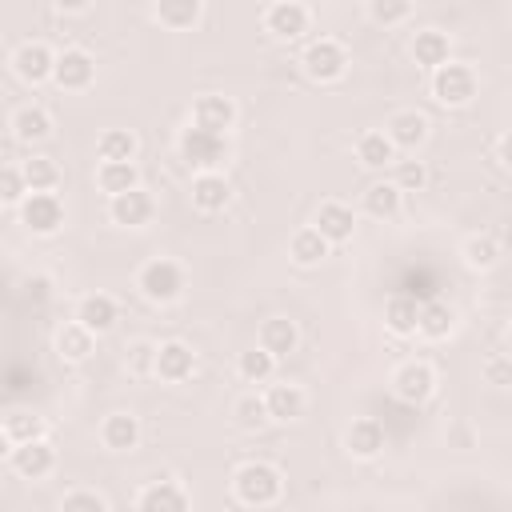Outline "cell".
I'll list each match as a JSON object with an SVG mask.
<instances>
[{
	"label": "cell",
	"mask_w": 512,
	"mask_h": 512,
	"mask_svg": "<svg viewBox=\"0 0 512 512\" xmlns=\"http://www.w3.org/2000/svg\"><path fill=\"white\" fill-rule=\"evenodd\" d=\"M368 16L384 28H396L412 16V0H368Z\"/></svg>",
	"instance_id": "40"
},
{
	"label": "cell",
	"mask_w": 512,
	"mask_h": 512,
	"mask_svg": "<svg viewBox=\"0 0 512 512\" xmlns=\"http://www.w3.org/2000/svg\"><path fill=\"white\" fill-rule=\"evenodd\" d=\"M328 240L308 224V228H300V232H292V240H288V256L300 264V268H316L324 256H328Z\"/></svg>",
	"instance_id": "30"
},
{
	"label": "cell",
	"mask_w": 512,
	"mask_h": 512,
	"mask_svg": "<svg viewBox=\"0 0 512 512\" xmlns=\"http://www.w3.org/2000/svg\"><path fill=\"white\" fill-rule=\"evenodd\" d=\"M236 372H240V380H248V384H264V380H272V372H276V356L264 352L260 344H252V348H244V352L236 356Z\"/></svg>",
	"instance_id": "34"
},
{
	"label": "cell",
	"mask_w": 512,
	"mask_h": 512,
	"mask_svg": "<svg viewBox=\"0 0 512 512\" xmlns=\"http://www.w3.org/2000/svg\"><path fill=\"white\" fill-rule=\"evenodd\" d=\"M496 168H508V132L496 136Z\"/></svg>",
	"instance_id": "46"
},
{
	"label": "cell",
	"mask_w": 512,
	"mask_h": 512,
	"mask_svg": "<svg viewBox=\"0 0 512 512\" xmlns=\"http://www.w3.org/2000/svg\"><path fill=\"white\" fill-rule=\"evenodd\" d=\"M476 88H480V80H476V68H472V64H452V60H444V64L432 68V100L444 104V108H464V104H472V100H476Z\"/></svg>",
	"instance_id": "3"
},
{
	"label": "cell",
	"mask_w": 512,
	"mask_h": 512,
	"mask_svg": "<svg viewBox=\"0 0 512 512\" xmlns=\"http://www.w3.org/2000/svg\"><path fill=\"white\" fill-rule=\"evenodd\" d=\"M312 228H316L328 244H344V240H352V232H356V212H352L348 204H340V200H324V204L316 208Z\"/></svg>",
	"instance_id": "15"
},
{
	"label": "cell",
	"mask_w": 512,
	"mask_h": 512,
	"mask_svg": "<svg viewBox=\"0 0 512 512\" xmlns=\"http://www.w3.org/2000/svg\"><path fill=\"white\" fill-rule=\"evenodd\" d=\"M52 60H56V52H52L48 44L28 40V44H20V48L12 52V72H16L24 84H44V80H52Z\"/></svg>",
	"instance_id": "12"
},
{
	"label": "cell",
	"mask_w": 512,
	"mask_h": 512,
	"mask_svg": "<svg viewBox=\"0 0 512 512\" xmlns=\"http://www.w3.org/2000/svg\"><path fill=\"white\" fill-rule=\"evenodd\" d=\"M416 312H420V304L412 296H392L384 304V328L392 336H416Z\"/></svg>",
	"instance_id": "33"
},
{
	"label": "cell",
	"mask_w": 512,
	"mask_h": 512,
	"mask_svg": "<svg viewBox=\"0 0 512 512\" xmlns=\"http://www.w3.org/2000/svg\"><path fill=\"white\" fill-rule=\"evenodd\" d=\"M52 80H56V88H64V92H84V88H92V80H96V60H92L84 48H64V52H56V60H52Z\"/></svg>",
	"instance_id": "7"
},
{
	"label": "cell",
	"mask_w": 512,
	"mask_h": 512,
	"mask_svg": "<svg viewBox=\"0 0 512 512\" xmlns=\"http://www.w3.org/2000/svg\"><path fill=\"white\" fill-rule=\"evenodd\" d=\"M356 160L364 168H388L396 160V144L384 132H360L356 136Z\"/></svg>",
	"instance_id": "31"
},
{
	"label": "cell",
	"mask_w": 512,
	"mask_h": 512,
	"mask_svg": "<svg viewBox=\"0 0 512 512\" xmlns=\"http://www.w3.org/2000/svg\"><path fill=\"white\" fill-rule=\"evenodd\" d=\"M448 56H452V40H448V32H440V28H424V32L412 36V60H416L420 68H436V64H444Z\"/></svg>",
	"instance_id": "26"
},
{
	"label": "cell",
	"mask_w": 512,
	"mask_h": 512,
	"mask_svg": "<svg viewBox=\"0 0 512 512\" xmlns=\"http://www.w3.org/2000/svg\"><path fill=\"white\" fill-rule=\"evenodd\" d=\"M232 492H236V500L248 504V508H268V504H276L280 492H284L280 468H272V464H264V460H248V464H240V468L232 472Z\"/></svg>",
	"instance_id": "1"
},
{
	"label": "cell",
	"mask_w": 512,
	"mask_h": 512,
	"mask_svg": "<svg viewBox=\"0 0 512 512\" xmlns=\"http://www.w3.org/2000/svg\"><path fill=\"white\" fill-rule=\"evenodd\" d=\"M496 260H500V244H496V236L476 232V236L464 240V264H468L472 272H488V268H496Z\"/></svg>",
	"instance_id": "35"
},
{
	"label": "cell",
	"mask_w": 512,
	"mask_h": 512,
	"mask_svg": "<svg viewBox=\"0 0 512 512\" xmlns=\"http://www.w3.org/2000/svg\"><path fill=\"white\" fill-rule=\"evenodd\" d=\"M8 460H12V468H16L20 480H44L56 468V448L44 436H36V440L12 444V456Z\"/></svg>",
	"instance_id": "10"
},
{
	"label": "cell",
	"mask_w": 512,
	"mask_h": 512,
	"mask_svg": "<svg viewBox=\"0 0 512 512\" xmlns=\"http://www.w3.org/2000/svg\"><path fill=\"white\" fill-rule=\"evenodd\" d=\"M152 360H156V344L136 340V344L128 348V368H132V372H152Z\"/></svg>",
	"instance_id": "44"
},
{
	"label": "cell",
	"mask_w": 512,
	"mask_h": 512,
	"mask_svg": "<svg viewBox=\"0 0 512 512\" xmlns=\"http://www.w3.org/2000/svg\"><path fill=\"white\" fill-rule=\"evenodd\" d=\"M0 428L8 432V440H12V444H24V440L44 436V416H36V412H28V408H16V412H8V416H4V424H0Z\"/></svg>",
	"instance_id": "38"
},
{
	"label": "cell",
	"mask_w": 512,
	"mask_h": 512,
	"mask_svg": "<svg viewBox=\"0 0 512 512\" xmlns=\"http://www.w3.org/2000/svg\"><path fill=\"white\" fill-rule=\"evenodd\" d=\"M60 508L64 512H108V496H100L92 488H76V492H68L60 500Z\"/></svg>",
	"instance_id": "41"
},
{
	"label": "cell",
	"mask_w": 512,
	"mask_h": 512,
	"mask_svg": "<svg viewBox=\"0 0 512 512\" xmlns=\"http://www.w3.org/2000/svg\"><path fill=\"white\" fill-rule=\"evenodd\" d=\"M100 444L108 452H132L140 444V420L132 412H112L100 424Z\"/></svg>",
	"instance_id": "22"
},
{
	"label": "cell",
	"mask_w": 512,
	"mask_h": 512,
	"mask_svg": "<svg viewBox=\"0 0 512 512\" xmlns=\"http://www.w3.org/2000/svg\"><path fill=\"white\" fill-rule=\"evenodd\" d=\"M432 388H436V372L424 360H408V364H400L392 372V392L404 404H424L432 396Z\"/></svg>",
	"instance_id": "9"
},
{
	"label": "cell",
	"mask_w": 512,
	"mask_h": 512,
	"mask_svg": "<svg viewBox=\"0 0 512 512\" xmlns=\"http://www.w3.org/2000/svg\"><path fill=\"white\" fill-rule=\"evenodd\" d=\"M264 408H268V420H280V424L300 420V416H304V392H300V384H288V380L268 384Z\"/></svg>",
	"instance_id": "20"
},
{
	"label": "cell",
	"mask_w": 512,
	"mask_h": 512,
	"mask_svg": "<svg viewBox=\"0 0 512 512\" xmlns=\"http://www.w3.org/2000/svg\"><path fill=\"white\" fill-rule=\"evenodd\" d=\"M52 4H56L60 12H84V8L92 4V0H52Z\"/></svg>",
	"instance_id": "47"
},
{
	"label": "cell",
	"mask_w": 512,
	"mask_h": 512,
	"mask_svg": "<svg viewBox=\"0 0 512 512\" xmlns=\"http://www.w3.org/2000/svg\"><path fill=\"white\" fill-rule=\"evenodd\" d=\"M384 424L376 420V416H356L352 424H348V432H344V448L356 456V460H372V456H380L384 452Z\"/></svg>",
	"instance_id": "16"
},
{
	"label": "cell",
	"mask_w": 512,
	"mask_h": 512,
	"mask_svg": "<svg viewBox=\"0 0 512 512\" xmlns=\"http://www.w3.org/2000/svg\"><path fill=\"white\" fill-rule=\"evenodd\" d=\"M24 192H28V184H24L20 168L0 164V204H20V200H24Z\"/></svg>",
	"instance_id": "43"
},
{
	"label": "cell",
	"mask_w": 512,
	"mask_h": 512,
	"mask_svg": "<svg viewBox=\"0 0 512 512\" xmlns=\"http://www.w3.org/2000/svg\"><path fill=\"white\" fill-rule=\"evenodd\" d=\"M92 348H96V332H88L80 320H72V324H64V328L56 332V356L68 360V364L88 360Z\"/></svg>",
	"instance_id": "25"
},
{
	"label": "cell",
	"mask_w": 512,
	"mask_h": 512,
	"mask_svg": "<svg viewBox=\"0 0 512 512\" xmlns=\"http://www.w3.org/2000/svg\"><path fill=\"white\" fill-rule=\"evenodd\" d=\"M232 416H236V424H240L244 432H260V428L268 424L264 396H240V400H236V408H232Z\"/></svg>",
	"instance_id": "39"
},
{
	"label": "cell",
	"mask_w": 512,
	"mask_h": 512,
	"mask_svg": "<svg viewBox=\"0 0 512 512\" xmlns=\"http://www.w3.org/2000/svg\"><path fill=\"white\" fill-rule=\"evenodd\" d=\"M264 28L276 36V40H296L308 32V8L300 0H276L268 4L264 12Z\"/></svg>",
	"instance_id": "13"
},
{
	"label": "cell",
	"mask_w": 512,
	"mask_h": 512,
	"mask_svg": "<svg viewBox=\"0 0 512 512\" xmlns=\"http://www.w3.org/2000/svg\"><path fill=\"white\" fill-rule=\"evenodd\" d=\"M96 156L100 160H132L136 156V132L128 128H104L96 140Z\"/></svg>",
	"instance_id": "36"
},
{
	"label": "cell",
	"mask_w": 512,
	"mask_h": 512,
	"mask_svg": "<svg viewBox=\"0 0 512 512\" xmlns=\"http://www.w3.org/2000/svg\"><path fill=\"white\" fill-rule=\"evenodd\" d=\"M484 376H488V384H496V388H504V384L512 380V368H508V356H496V360H488V364H484Z\"/></svg>",
	"instance_id": "45"
},
{
	"label": "cell",
	"mask_w": 512,
	"mask_h": 512,
	"mask_svg": "<svg viewBox=\"0 0 512 512\" xmlns=\"http://www.w3.org/2000/svg\"><path fill=\"white\" fill-rule=\"evenodd\" d=\"M384 136H388L396 148L416 152V148L428 140V116H424V112H416V108H400V112H392V116H388Z\"/></svg>",
	"instance_id": "14"
},
{
	"label": "cell",
	"mask_w": 512,
	"mask_h": 512,
	"mask_svg": "<svg viewBox=\"0 0 512 512\" xmlns=\"http://www.w3.org/2000/svg\"><path fill=\"white\" fill-rule=\"evenodd\" d=\"M12 136L20 144H40L52 136V116L40 108V104H24L12 112Z\"/></svg>",
	"instance_id": "24"
},
{
	"label": "cell",
	"mask_w": 512,
	"mask_h": 512,
	"mask_svg": "<svg viewBox=\"0 0 512 512\" xmlns=\"http://www.w3.org/2000/svg\"><path fill=\"white\" fill-rule=\"evenodd\" d=\"M364 212H368L372 220H392V216H400V188H396V184H372V188L364 192Z\"/></svg>",
	"instance_id": "37"
},
{
	"label": "cell",
	"mask_w": 512,
	"mask_h": 512,
	"mask_svg": "<svg viewBox=\"0 0 512 512\" xmlns=\"http://www.w3.org/2000/svg\"><path fill=\"white\" fill-rule=\"evenodd\" d=\"M452 328H456V312H452L444 300L420 304V312H416V332H420L424 340H444Z\"/></svg>",
	"instance_id": "27"
},
{
	"label": "cell",
	"mask_w": 512,
	"mask_h": 512,
	"mask_svg": "<svg viewBox=\"0 0 512 512\" xmlns=\"http://www.w3.org/2000/svg\"><path fill=\"white\" fill-rule=\"evenodd\" d=\"M396 164V188L400 192H416V188H424V180H428V172H424V164L420 160H392Z\"/></svg>",
	"instance_id": "42"
},
{
	"label": "cell",
	"mask_w": 512,
	"mask_h": 512,
	"mask_svg": "<svg viewBox=\"0 0 512 512\" xmlns=\"http://www.w3.org/2000/svg\"><path fill=\"white\" fill-rule=\"evenodd\" d=\"M108 216H112V224H120V228H144L152 216H156V200H152V192L148 188H128V192H116L112 196V204H108Z\"/></svg>",
	"instance_id": "8"
},
{
	"label": "cell",
	"mask_w": 512,
	"mask_h": 512,
	"mask_svg": "<svg viewBox=\"0 0 512 512\" xmlns=\"http://www.w3.org/2000/svg\"><path fill=\"white\" fill-rule=\"evenodd\" d=\"M176 148H180V160L196 172H220L228 164V152H232L224 132H208V128H196V124H188L180 132Z\"/></svg>",
	"instance_id": "2"
},
{
	"label": "cell",
	"mask_w": 512,
	"mask_h": 512,
	"mask_svg": "<svg viewBox=\"0 0 512 512\" xmlns=\"http://www.w3.org/2000/svg\"><path fill=\"white\" fill-rule=\"evenodd\" d=\"M232 200V188L224 180V172H196L192 176V204L200 212H224Z\"/></svg>",
	"instance_id": "21"
},
{
	"label": "cell",
	"mask_w": 512,
	"mask_h": 512,
	"mask_svg": "<svg viewBox=\"0 0 512 512\" xmlns=\"http://www.w3.org/2000/svg\"><path fill=\"white\" fill-rule=\"evenodd\" d=\"M20 224L32 236H52L64 228V204L56 192H24L20 200Z\"/></svg>",
	"instance_id": "6"
},
{
	"label": "cell",
	"mask_w": 512,
	"mask_h": 512,
	"mask_svg": "<svg viewBox=\"0 0 512 512\" xmlns=\"http://www.w3.org/2000/svg\"><path fill=\"white\" fill-rule=\"evenodd\" d=\"M76 320H80L88 332L104 336V332L120 320V308H116V300H112L108 292H88V296H80V304H76Z\"/></svg>",
	"instance_id": "19"
},
{
	"label": "cell",
	"mask_w": 512,
	"mask_h": 512,
	"mask_svg": "<svg viewBox=\"0 0 512 512\" xmlns=\"http://www.w3.org/2000/svg\"><path fill=\"white\" fill-rule=\"evenodd\" d=\"M136 288L152 304H172L184 292V268L176 260H168V256H156L136 272Z\"/></svg>",
	"instance_id": "4"
},
{
	"label": "cell",
	"mask_w": 512,
	"mask_h": 512,
	"mask_svg": "<svg viewBox=\"0 0 512 512\" xmlns=\"http://www.w3.org/2000/svg\"><path fill=\"white\" fill-rule=\"evenodd\" d=\"M152 372L168 384H180L196 372V352L184 344V340H164L156 344V360H152Z\"/></svg>",
	"instance_id": "11"
},
{
	"label": "cell",
	"mask_w": 512,
	"mask_h": 512,
	"mask_svg": "<svg viewBox=\"0 0 512 512\" xmlns=\"http://www.w3.org/2000/svg\"><path fill=\"white\" fill-rule=\"evenodd\" d=\"M256 344L280 360V356L296 352V344H300V332H296V324H292L288 316H268V320L260 324V336H256Z\"/></svg>",
	"instance_id": "23"
},
{
	"label": "cell",
	"mask_w": 512,
	"mask_h": 512,
	"mask_svg": "<svg viewBox=\"0 0 512 512\" xmlns=\"http://www.w3.org/2000/svg\"><path fill=\"white\" fill-rule=\"evenodd\" d=\"M152 16H156L164 28L184 32V28H192V24L200 20V0H156V4H152Z\"/></svg>",
	"instance_id": "32"
},
{
	"label": "cell",
	"mask_w": 512,
	"mask_h": 512,
	"mask_svg": "<svg viewBox=\"0 0 512 512\" xmlns=\"http://www.w3.org/2000/svg\"><path fill=\"white\" fill-rule=\"evenodd\" d=\"M300 64H304V76H308V80H316V84H332V80H340V76L348 72V52H344L340 40L320 36V40H312V44L304 48Z\"/></svg>",
	"instance_id": "5"
},
{
	"label": "cell",
	"mask_w": 512,
	"mask_h": 512,
	"mask_svg": "<svg viewBox=\"0 0 512 512\" xmlns=\"http://www.w3.org/2000/svg\"><path fill=\"white\" fill-rule=\"evenodd\" d=\"M96 184H100V192H108V196L128 192V188L140 184V168H136L132 160H100V168H96Z\"/></svg>",
	"instance_id": "29"
},
{
	"label": "cell",
	"mask_w": 512,
	"mask_h": 512,
	"mask_svg": "<svg viewBox=\"0 0 512 512\" xmlns=\"http://www.w3.org/2000/svg\"><path fill=\"white\" fill-rule=\"evenodd\" d=\"M8 456H12V440H8V432L0 428V464H4Z\"/></svg>",
	"instance_id": "48"
},
{
	"label": "cell",
	"mask_w": 512,
	"mask_h": 512,
	"mask_svg": "<svg viewBox=\"0 0 512 512\" xmlns=\"http://www.w3.org/2000/svg\"><path fill=\"white\" fill-rule=\"evenodd\" d=\"M192 124L228 136V128L236 124V104H232L228 96H216V92L196 96V100H192Z\"/></svg>",
	"instance_id": "17"
},
{
	"label": "cell",
	"mask_w": 512,
	"mask_h": 512,
	"mask_svg": "<svg viewBox=\"0 0 512 512\" xmlns=\"http://www.w3.org/2000/svg\"><path fill=\"white\" fill-rule=\"evenodd\" d=\"M188 504H192V496H188L176 480H152V484H144L140 496H136V508H140V512H180V508H188Z\"/></svg>",
	"instance_id": "18"
},
{
	"label": "cell",
	"mask_w": 512,
	"mask_h": 512,
	"mask_svg": "<svg viewBox=\"0 0 512 512\" xmlns=\"http://www.w3.org/2000/svg\"><path fill=\"white\" fill-rule=\"evenodd\" d=\"M20 176H24L28 192H56L60 180H64V172H60V164L52 156H28L20 164Z\"/></svg>",
	"instance_id": "28"
}]
</instances>
